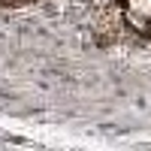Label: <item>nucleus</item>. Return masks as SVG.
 Returning <instances> with one entry per match:
<instances>
[{
  "instance_id": "f257e3e1",
  "label": "nucleus",
  "mask_w": 151,
  "mask_h": 151,
  "mask_svg": "<svg viewBox=\"0 0 151 151\" xmlns=\"http://www.w3.org/2000/svg\"><path fill=\"white\" fill-rule=\"evenodd\" d=\"M124 21H127V24H130V27H133L136 33H145V36H148V27H151V18H145V15H139V12L127 9V12H124Z\"/></svg>"
},
{
  "instance_id": "f03ea898",
  "label": "nucleus",
  "mask_w": 151,
  "mask_h": 151,
  "mask_svg": "<svg viewBox=\"0 0 151 151\" xmlns=\"http://www.w3.org/2000/svg\"><path fill=\"white\" fill-rule=\"evenodd\" d=\"M127 9H133V12H139V15L151 18V0H127Z\"/></svg>"
}]
</instances>
